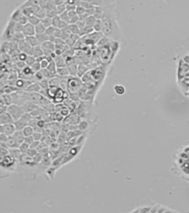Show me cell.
I'll return each mask as SVG.
<instances>
[{
    "label": "cell",
    "instance_id": "cell-1",
    "mask_svg": "<svg viewBox=\"0 0 189 213\" xmlns=\"http://www.w3.org/2000/svg\"><path fill=\"white\" fill-rule=\"evenodd\" d=\"M101 6L103 8L100 18L103 25L102 33L107 38L120 42L123 35L118 22L119 14L117 11L116 6L113 2H110L109 0Z\"/></svg>",
    "mask_w": 189,
    "mask_h": 213
},
{
    "label": "cell",
    "instance_id": "cell-2",
    "mask_svg": "<svg viewBox=\"0 0 189 213\" xmlns=\"http://www.w3.org/2000/svg\"><path fill=\"white\" fill-rule=\"evenodd\" d=\"M120 49V42L109 39L107 43L100 46H96L97 62H100V65L110 66Z\"/></svg>",
    "mask_w": 189,
    "mask_h": 213
},
{
    "label": "cell",
    "instance_id": "cell-3",
    "mask_svg": "<svg viewBox=\"0 0 189 213\" xmlns=\"http://www.w3.org/2000/svg\"><path fill=\"white\" fill-rule=\"evenodd\" d=\"M83 85L81 78L78 76H70L68 78V83H67V91L69 94H78V92L81 89Z\"/></svg>",
    "mask_w": 189,
    "mask_h": 213
},
{
    "label": "cell",
    "instance_id": "cell-4",
    "mask_svg": "<svg viewBox=\"0 0 189 213\" xmlns=\"http://www.w3.org/2000/svg\"><path fill=\"white\" fill-rule=\"evenodd\" d=\"M189 73V62H186L181 56L179 57L176 67V79L177 81L183 78Z\"/></svg>",
    "mask_w": 189,
    "mask_h": 213
},
{
    "label": "cell",
    "instance_id": "cell-5",
    "mask_svg": "<svg viewBox=\"0 0 189 213\" xmlns=\"http://www.w3.org/2000/svg\"><path fill=\"white\" fill-rule=\"evenodd\" d=\"M17 160L11 157L10 154L6 156H0V167L6 170L14 171L17 167Z\"/></svg>",
    "mask_w": 189,
    "mask_h": 213
},
{
    "label": "cell",
    "instance_id": "cell-6",
    "mask_svg": "<svg viewBox=\"0 0 189 213\" xmlns=\"http://www.w3.org/2000/svg\"><path fill=\"white\" fill-rule=\"evenodd\" d=\"M6 111L10 113V115L14 121L19 119L22 117V115L24 113L22 106L17 105L16 104H11V105H9L7 108H6Z\"/></svg>",
    "mask_w": 189,
    "mask_h": 213
},
{
    "label": "cell",
    "instance_id": "cell-7",
    "mask_svg": "<svg viewBox=\"0 0 189 213\" xmlns=\"http://www.w3.org/2000/svg\"><path fill=\"white\" fill-rule=\"evenodd\" d=\"M15 23L16 22H13V21L10 20L8 24L6 25L5 29H4V33L2 35V37H3L4 40H10V39H12L14 38V36L15 34Z\"/></svg>",
    "mask_w": 189,
    "mask_h": 213
},
{
    "label": "cell",
    "instance_id": "cell-8",
    "mask_svg": "<svg viewBox=\"0 0 189 213\" xmlns=\"http://www.w3.org/2000/svg\"><path fill=\"white\" fill-rule=\"evenodd\" d=\"M151 213H177L178 211H176L175 210H173L171 208H169L163 205L156 204L152 206Z\"/></svg>",
    "mask_w": 189,
    "mask_h": 213
},
{
    "label": "cell",
    "instance_id": "cell-9",
    "mask_svg": "<svg viewBox=\"0 0 189 213\" xmlns=\"http://www.w3.org/2000/svg\"><path fill=\"white\" fill-rule=\"evenodd\" d=\"M16 128L13 123L0 124V133L4 134L7 136L12 135L15 132Z\"/></svg>",
    "mask_w": 189,
    "mask_h": 213
},
{
    "label": "cell",
    "instance_id": "cell-10",
    "mask_svg": "<svg viewBox=\"0 0 189 213\" xmlns=\"http://www.w3.org/2000/svg\"><path fill=\"white\" fill-rule=\"evenodd\" d=\"M22 32L25 36V38L27 36H36L35 26H34V25H32L31 24H30V23L28 22L27 24L22 26Z\"/></svg>",
    "mask_w": 189,
    "mask_h": 213
},
{
    "label": "cell",
    "instance_id": "cell-11",
    "mask_svg": "<svg viewBox=\"0 0 189 213\" xmlns=\"http://www.w3.org/2000/svg\"><path fill=\"white\" fill-rule=\"evenodd\" d=\"M14 121V120L13 119V118L11 117V116L7 111H5V112L0 114V124L13 123Z\"/></svg>",
    "mask_w": 189,
    "mask_h": 213
},
{
    "label": "cell",
    "instance_id": "cell-12",
    "mask_svg": "<svg viewBox=\"0 0 189 213\" xmlns=\"http://www.w3.org/2000/svg\"><path fill=\"white\" fill-rule=\"evenodd\" d=\"M31 47L32 46H30L29 43L27 42V41L25 38L19 41V43H18V48H19L20 51L26 53V54L28 53L29 50Z\"/></svg>",
    "mask_w": 189,
    "mask_h": 213
},
{
    "label": "cell",
    "instance_id": "cell-13",
    "mask_svg": "<svg viewBox=\"0 0 189 213\" xmlns=\"http://www.w3.org/2000/svg\"><path fill=\"white\" fill-rule=\"evenodd\" d=\"M23 16H24V14L22 12V9L19 6V7L16 9L15 10L13 11V13L11 14L10 20L18 23Z\"/></svg>",
    "mask_w": 189,
    "mask_h": 213
},
{
    "label": "cell",
    "instance_id": "cell-14",
    "mask_svg": "<svg viewBox=\"0 0 189 213\" xmlns=\"http://www.w3.org/2000/svg\"><path fill=\"white\" fill-rule=\"evenodd\" d=\"M152 206L148 205H142L139 206L135 209L132 210L130 212L132 213H149L151 212Z\"/></svg>",
    "mask_w": 189,
    "mask_h": 213
},
{
    "label": "cell",
    "instance_id": "cell-15",
    "mask_svg": "<svg viewBox=\"0 0 189 213\" xmlns=\"http://www.w3.org/2000/svg\"><path fill=\"white\" fill-rule=\"evenodd\" d=\"M38 105H36V104H34V102H26L24 104H23L22 105V107L23 109V110H24V112H31V111H33L34 109H35L36 107Z\"/></svg>",
    "mask_w": 189,
    "mask_h": 213
},
{
    "label": "cell",
    "instance_id": "cell-16",
    "mask_svg": "<svg viewBox=\"0 0 189 213\" xmlns=\"http://www.w3.org/2000/svg\"><path fill=\"white\" fill-rule=\"evenodd\" d=\"M13 124L14 125L16 130H18V131H22L25 127L28 125V123H27L26 122L24 121V120L21 119V118L15 120V121H14Z\"/></svg>",
    "mask_w": 189,
    "mask_h": 213
},
{
    "label": "cell",
    "instance_id": "cell-17",
    "mask_svg": "<svg viewBox=\"0 0 189 213\" xmlns=\"http://www.w3.org/2000/svg\"><path fill=\"white\" fill-rule=\"evenodd\" d=\"M5 145L8 149L19 147V144H18V143L16 142V140L14 139V138L13 137L12 135L8 136L7 139H6V142L5 143Z\"/></svg>",
    "mask_w": 189,
    "mask_h": 213
},
{
    "label": "cell",
    "instance_id": "cell-18",
    "mask_svg": "<svg viewBox=\"0 0 189 213\" xmlns=\"http://www.w3.org/2000/svg\"><path fill=\"white\" fill-rule=\"evenodd\" d=\"M69 75L70 74H69V71L67 66L57 68L56 75L58 76V77H68Z\"/></svg>",
    "mask_w": 189,
    "mask_h": 213
},
{
    "label": "cell",
    "instance_id": "cell-19",
    "mask_svg": "<svg viewBox=\"0 0 189 213\" xmlns=\"http://www.w3.org/2000/svg\"><path fill=\"white\" fill-rule=\"evenodd\" d=\"M90 128V122L87 119H81V121L78 124V129L85 132V131H87Z\"/></svg>",
    "mask_w": 189,
    "mask_h": 213
},
{
    "label": "cell",
    "instance_id": "cell-20",
    "mask_svg": "<svg viewBox=\"0 0 189 213\" xmlns=\"http://www.w3.org/2000/svg\"><path fill=\"white\" fill-rule=\"evenodd\" d=\"M41 87L39 85L38 82H32L31 84H30L28 87H26L24 90L27 92H40L41 91Z\"/></svg>",
    "mask_w": 189,
    "mask_h": 213
},
{
    "label": "cell",
    "instance_id": "cell-21",
    "mask_svg": "<svg viewBox=\"0 0 189 213\" xmlns=\"http://www.w3.org/2000/svg\"><path fill=\"white\" fill-rule=\"evenodd\" d=\"M12 136H13V137L14 138L16 142L18 143L19 146L21 144V143L24 142L25 136H24V134H23L22 131L16 130L15 132L12 134Z\"/></svg>",
    "mask_w": 189,
    "mask_h": 213
},
{
    "label": "cell",
    "instance_id": "cell-22",
    "mask_svg": "<svg viewBox=\"0 0 189 213\" xmlns=\"http://www.w3.org/2000/svg\"><path fill=\"white\" fill-rule=\"evenodd\" d=\"M90 70L87 65L85 64H80L78 66V72H77V76L78 78H81L84 74Z\"/></svg>",
    "mask_w": 189,
    "mask_h": 213
},
{
    "label": "cell",
    "instance_id": "cell-23",
    "mask_svg": "<svg viewBox=\"0 0 189 213\" xmlns=\"http://www.w3.org/2000/svg\"><path fill=\"white\" fill-rule=\"evenodd\" d=\"M66 29H68L70 34H76V35L80 36V29L76 24H69L67 26Z\"/></svg>",
    "mask_w": 189,
    "mask_h": 213
},
{
    "label": "cell",
    "instance_id": "cell-24",
    "mask_svg": "<svg viewBox=\"0 0 189 213\" xmlns=\"http://www.w3.org/2000/svg\"><path fill=\"white\" fill-rule=\"evenodd\" d=\"M42 0H26L22 6H20L21 8L27 7V6H40Z\"/></svg>",
    "mask_w": 189,
    "mask_h": 213
},
{
    "label": "cell",
    "instance_id": "cell-25",
    "mask_svg": "<svg viewBox=\"0 0 189 213\" xmlns=\"http://www.w3.org/2000/svg\"><path fill=\"white\" fill-rule=\"evenodd\" d=\"M9 153H10V155L11 157H13L14 159L17 160V161L19 160L21 154H22L19 148H11V149H9Z\"/></svg>",
    "mask_w": 189,
    "mask_h": 213
},
{
    "label": "cell",
    "instance_id": "cell-26",
    "mask_svg": "<svg viewBox=\"0 0 189 213\" xmlns=\"http://www.w3.org/2000/svg\"><path fill=\"white\" fill-rule=\"evenodd\" d=\"M54 61L56 62V64L57 66V68H59V67H63L66 66V59L63 55H56V57L54 58Z\"/></svg>",
    "mask_w": 189,
    "mask_h": 213
},
{
    "label": "cell",
    "instance_id": "cell-27",
    "mask_svg": "<svg viewBox=\"0 0 189 213\" xmlns=\"http://www.w3.org/2000/svg\"><path fill=\"white\" fill-rule=\"evenodd\" d=\"M41 46L43 49L50 50L55 51V43L54 42H52V41L48 40L46 41H45L44 43H41Z\"/></svg>",
    "mask_w": 189,
    "mask_h": 213
},
{
    "label": "cell",
    "instance_id": "cell-28",
    "mask_svg": "<svg viewBox=\"0 0 189 213\" xmlns=\"http://www.w3.org/2000/svg\"><path fill=\"white\" fill-rule=\"evenodd\" d=\"M25 39L27 41V42H28L30 46H32V47H35V46H38V45H41L40 43H38V41L37 40V38H36V36H27L25 38Z\"/></svg>",
    "mask_w": 189,
    "mask_h": 213
},
{
    "label": "cell",
    "instance_id": "cell-29",
    "mask_svg": "<svg viewBox=\"0 0 189 213\" xmlns=\"http://www.w3.org/2000/svg\"><path fill=\"white\" fill-rule=\"evenodd\" d=\"M23 134H24V136H31L33 133L34 132V129L33 127L30 125H27L24 127V129L22 130Z\"/></svg>",
    "mask_w": 189,
    "mask_h": 213
},
{
    "label": "cell",
    "instance_id": "cell-30",
    "mask_svg": "<svg viewBox=\"0 0 189 213\" xmlns=\"http://www.w3.org/2000/svg\"><path fill=\"white\" fill-rule=\"evenodd\" d=\"M43 55H44L43 54V48L41 47V45H38L34 47V56L36 58H37L38 57L43 56Z\"/></svg>",
    "mask_w": 189,
    "mask_h": 213
},
{
    "label": "cell",
    "instance_id": "cell-31",
    "mask_svg": "<svg viewBox=\"0 0 189 213\" xmlns=\"http://www.w3.org/2000/svg\"><path fill=\"white\" fill-rule=\"evenodd\" d=\"M78 65L76 63L70 65L68 66V69L69 71V74L70 76H77V72H78Z\"/></svg>",
    "mask_w": 189,
    "mask_h": 213
},
{
    "label": "cell",
    "instance_id": "cell-32",
    "mask_svg": "<svg viewBox=\"0 0 189 213\" xmlns=\"http://www.w3.org/2000/svg\"><path fill=\"white\" fill-rule=\"evenodd\" d=\"M46 28L45 27L44 25H43L41 22L38 24L37 25L35 26V31H36V34H44L46 32Z\"/></svg>",
    "mask_w": 189,
    "mask_h": 213
},
{
    "label": "cell",
    "instance_id": "cell-33",
    "mask_svg": "<svg viewBox=\"0 0 189 213\" xmlns=\"http://www.w3.org/2000/svg\"><path fill=\"white\" fill-rule=\"evenodd\" d=\"M114 90L118 95H123L126 92L125 87L123 85H116L114 87Z\"/></svg>",
    "mask_w": 189,
    "mask_h": 213
},
{
    "label": "cell",
    "instance_id": "cell-34",
    "mask_svg": "<svg viewBox=\"0 0 189 213\" xmlns=\"http://www.w3.org/2000/svg\"><path fill=\"white\" fill-rule=\"evenodd\" d=\"M93 30L94 31L97 32H102V29H103V25H102V22H101L100 18H97L95 22L93 25Z\"/></svg>",
    "mask_w": 189,
    "mask_h": 213
},
{
    "label": "cell",
    "instance_id": "cell-35",
    "mask_svg": "<svg viewBox=\"0 0 189 213\" xmlns=\"http://www.w3.org/2000/svg\"><path fill=\"white\" fill-rule=\"evenodd\" d=\"M41 22V20L38 17H36V15H32L28 17V22L30 23V24H31L32 25H34V26L37 25Z\"/></svg>",
    "mask_w": 189,
    "mask_h": 213
},
{
    "label": "cell",
    "instance_id": "cell-36",
    "mask_svg": "<svg viewBox=\"0 0 189 213\" xmlns=\"http://www.w3.org/2000/svg\"><path fill=\"white\" fill-rule=\"evenodd\" d=\"M47 69L49 71L51 72L54 74H56V70H57V66L56 64V62L54 59L51 60V61H50L49 64H48V66L47 67Z\"/></svg>",
    "mask_w": 189,
    "mask_h": 213
},
{
    "label": "cell",
    "instance_id": "cell-37",
    "mask_svg": "<svg viewBox=\"0 0 189 213\" xmlns=\"http://www.w3.org/2000/svg\"><path fill=\"white\" fill-rule=\"evenodd\" d=\"M97 18L94 17L93 15H90L88 17H87L86 19L85 20V25H86L87 26H90L93 27V25L95 24V22Z\"/></svg>",
    "mask_w": 189,
    "mask_h": 213
},
{
    "label": "cell",
    "instance_id": "cell-38",
    "mask_svg": "<svg viewBox=\"0 0 189 213\" xmlns=\"http://www.w3.org/2000/svg\"><path fill=\"white\" fill-rule=\"evenodd\" d=\"M36 38H37L38 43H40V44L44 43L45 41H46L48 40V36L46 35V33L41 34H36Z\"/></svg>",
    "mask_w": 189,
    "mask_h": 213
},
{
    "label": "cell",
    "instance_id": "cell-39",
    "mask_svg": "<svg viewBox=\"0 0 189 213\" xmlns=\"http://www.w3.org/2000/svg\"><path fill=\"white\" fill-rule=\"evenodd\" d=\"M35 15L36 16V17L40 18L41 20L43 19V18H45L46 17V9L41 8L40 6V9H38V11L36 13Z\"/></svg>",
    "mask_w": 189,
    "mask_h": 213
},
{
    "label": "cell",
    "instance_id": "cell-40",
    "mask_svg": "<svg viewBox=\"0 0 189 213\" xmlns=\"http://www.w3.org/2000/svg\"><path fill=\"white\" fill-rule=\"evenodd\" d=\"M41 23L44 25L46 28L50 27L52 26V18L46 17L45 18H43V19H41Z\"/></svg>",
    "mask_w": 189,
    "mask_h": 213
},
{
    "label": "cell",
    "instance_id": "cell-41",
    "mask_svg": "<svg viewBox=\"0 0 189 213\" xmlns=\"http://www.w3.org/2000/svg\"><path fill=\"white\" fill-rule=\"evenodd\" d=\"M61 22V19L60 18L59 15H57L54 18H52V26H54L55 28H58V29L59 25Z\"/></svg>",
    "mask_w": 189,
    "mask_h": 213
},
{
    "label": "cell",
    "instance_id": "cell-42",
    "mask_svg": "<svg viewBox=\"0 0 189 213\" xmlns=\"http://www.w3.org/2000/svg\"><path fill=\"white\" fill-rule=\"evenodd\" d=\"M18 148H19V149L20 150V151L22 154H26L29 149V145L27 144L26 143L23 142L21 143Z\"/></svg>",
    "mask_w": 189,
    "mask_h": 213
},
{
    "label": "cell",
    "instance_id": "cell-43",
    "mask_svg": "<svg viewBox=\"0 0 189 213\" xmlns=\"http://www.w3.org/2000/svg\"><path fill=\"white\" fill-rule=\"evenodd\" d=\"M36 61V59L35 57L33 56V55H28V56H27L26 61H25V62H26V66L31 67Z\"/></svg>",
    "mask_w": 189,
    "mask_h": 213
},
{
    "label": "cell",
    "instance_id": "cell-44",
    "mask_svg": "<svg viewBox=\"0 0 189 213\" xmlns=\"http://www.w3.org/2000/svg\"><path fill=\"white\" fill-rule=\"evenodd\" d=\"M38 84L40 85L41 90H46L49 87V82H48V79H43L38 82Z\"/></svg>",
    "mask_w": 189,
    "mask_h": 213
},
{
    "label": "cell",
    "instance_id": "cell-45",
    "mask_svg": "<svg viewBox=\"0 0 189 213\" xmlns=\"http://www.w3.org/2000/svg\"><path fill=\"white\" fill-rule=\"evenodd\" d=\"M56 11L58 13V15L61 14V13H63V11H65L66 10V3H63L61 4H58V5L56 6Z\"/></svg>",
    "mask_w": 189,
    "mask_h": 213
},
{
    "label": "cell",
    "instance_id": "cell-46",
    "mask_svg": "<svg viewBox=\"0 0 189 213\" xmlns=\"http://www.w3.org/2000/svg\"><path fill=\"white\" fill-rule=\"evenodd\" d=\"M33 159H34V163H35L36 165H38V164L40 163L41 162V161H42V159H43L42 154H41V153L38 152L37 154H36L35 156L33 157Z\"/></svg>",
    "mask_w": 189,
    "mask_h": 213
},
{
    "label": "cell",
    "instance_id": "cell-47",
    "mask_svg": "<svg viewBox=\"0 0 189 213\" xmlns=\"http://www.w3.org/2000/svg\"><path fill=\"white\" fill-rule=\"evenodd\" d=\"M59 17L61 18V19L63 22H66V23H68L69 24V17H68V11L66 10L65 11H63V13H61V14H59Z\"/></svg>",
    "mask_w": 189,
    "mask_h": 213
},
{
    "label": "cell",
    "instance_id": "cell-48",
    "mask_svg": "<svg viewBox=\"0 0 189 213\" xmlns=\"http://www.w3.org/2000/svg\"><path fill=\"white\" fill-rule=\"evenodd\" d=\"M21 119H22L25 122H26L27 123L29 124V122H30V120H31L32 118H33V117H32L31 115L30 114L29 112H24V114H23L22 115V117H20Z\"/></svg>",
    "mask_w": 189,
    "mask_h": 213
},
{
    "label": "cell",
    "instance_id": "cell-49",
    "mask_svg": "<svg viewBox=\"0 0 189 213\" xmlns=\"http://www.w3.org/2000/svg\"><path fill=\"white\" fill-rule=\"evenodd\" d=\"M34 139L35 141H42L43 139V134L42 132H39V131H34L32 134Z\"/></svg>",
    "mask_w": 189,
    "mask_h": 213
},
{
    "label": "cell",
    "instance_id": "cell-50",
    "mask_svg": "<svg viewBox=\"0 0 189 213\" xmlns=\"http://www.w3.org/2000/svg\"><path fill=\"white\" fill-rule=\"evenodd\" d=\"M31 70H33V72H34V73L41 70V66H40V62H38L37 61H36L35 62H34V63L31 66Z\"/></svg>",
    "mask_w": 189,
    "mask_h": 213
},
{
    "label": "cell",
    "instance_id": "cell-51",
    "mask_svg": "<svg viewBox=\"0 0 189 213\" xmlns=\"http://www.w3.org/2000/svg\"><path fill=\"white\" fill-rule=\"evenodd\" d=\"M55 30H56V28H55L54 26H50V27H48L46 28V34L48 36H54V31H55Z\"/></svg>",
    "mask_w": 189,
    "mask_h": 213
},
{
    "label": "cell",
    "instance_id": "cell-52",
    "mask_svg": "<svg viewBox=\"0 0 189 213\" xmlns=\"http://www.w3.org/2000/svg\"><path fill=\"white\" fill-rule=\"evenodd\" d=\"M15 38V39H17V41H22L23 40V39H24L25 38V36L23 34V33L22 31L21 32H16V33L14 34V38Z\"/></svg>",
    "mask_w": 189,
    "mask_h": 213
},
{
    "label": "cell",
    "instance_id": "cell-53",
    "mask_svg": "<svg viewBox=\"0 0 189 213\" xmlns=\"http://www.w3.org/2000/svg\"><path fill=\"white\" fill-rule=\"evenodd\" d=\"M38 152V151L37 149H31V148H30V147H29V150H28V151H27V152L26 153V154H28L29 156L34 157L36 154H37Z\"/></svg>",
    "mask_w": 189,
    "mask_h": 213
},
{
    "label": "cell",
    "instance_id": "cell-54",
    "mask_svg": "<svg viewBox=\"0 0 189 213\" xmlns=\"http://www.w3.org/2000/svg\"><path fill=\"white\" fill-rule=\"evenodd\" d=\"M34 141V138H33V136H25L24 137V142L25 143H26L27 144H29V146L31 144L32 142H33Z\"/></svg>",
    "mask_w": 189,
    "mask_h": 213
},
{
    "label": "cell",
    "instance_id": "cell-55",
    "mask_svg": "<svg viewBox=\"0 0 189 213\" xmlns=\"http://www.w3.org/2000/svg\"><path fill=\"white\" fill-rule=\"evenodd\" d=\"M41 141H35L34 140L31 145L29 146L30 148H31V149H37L39 144H40Z\"/></svg>",
    "mask_w": 189,
    "mask_h": 213
}]
</instances>
